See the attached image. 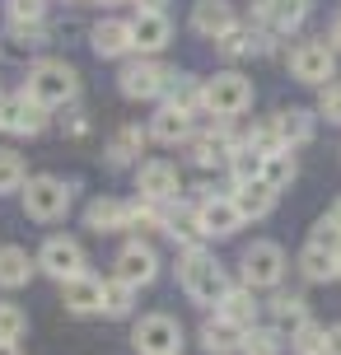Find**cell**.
<instances>
[{"label": "cell", "mask_w": 341, "mask_h": 355, "mask_svg": "<svg viewBox=\"0 0 341 355\" xmlns=\"http://www.w3.org/2000/svg\"><path fill=\"white\" fill-rule=\"evenodd\" d=\"M178 281H182V290H187V300L206 304V309H220V300L229 295L225 266H220L206 248H187L178 257Z\"/></svg>", "instance_id": "obj_1"}, {"label": "cell", "mask_w": 341, "mask_h": 355, "mask_svg": "<svg viewBox=\"0 0 341 355\" xmlns=\"http://www.w3.org/2000/svg\"><path fill=\"white\" fill-rule=\"evenodd\" d=\"M24 94L42 107H66V103H75V94H80V75H75L71 61L47 56V61H37L33 71H28V89H24Z\"/></svg>", "instance_id": "obj_2"}, {"label": "cell", "mask_w": 341, "mask_h": 355, "mask_svg": "<svg viewBox=\"0 0 341 355\" xmlns=\"http://www.w3.org/2000/svg\"><path fill=\"white\" fill-rule=\"evenodd\" d=\"M201 107L211 112V117H220V122H229V117H243L252 107V80L238 71H220L206 80V98H201Z\"/></svg>", "instance_id": "obj_3"}, {"label": "cell", "mask_w": 341, "mask_h": 355, "mask_svg": "<svg viewBox=\"0 0 341 355\" xmlns=\"http://www.w3.org/2000/svg\"><path fill=\"white\" fill-rule=\"evenodd\" d=\"M19 192H24V215H28V220L52 225V220H61V215L71 211V182H61V178H52V173L28 178Z\"/></svg>", "instance_id": "obj_4"}, {"label": "cell", "mask_w": 341, "mask_h": 355, "mask_svg": "<svg viewBox=\"0 0 341 355\" xmlns=\"http://www.w3.org/2000/svg\"><path fill=\"white\" fill-rule=\"evenodd\" d=\"M290 75H295L299 85H318L323 89L327 80H337V47H332L327 37H308V42H299V47L290 52Z\"/></svg>", "instance_id": "obj_5"}, {"label": "cell", "mask_w": 341, "mask_h": 355, "mask_svg": "<svg viewBox=\"0 0 341 355\" xmlns=\"http://www.w3.org/2000/svg\"><path fill=\"white\" fill-rule=\"evenodd\" d=\"M131 346L141 355H178L182 351V322L168 313H145L131 327Z\"/></svg>", "instance_id": "obj_6"}, {"label": "cell", "mask_w": 341, "mask_h": 355, "mask_svg": "<svg viewBox=\"0 0 341 355\" xmlns=\"http://www.w3.org/2000/svg\"><path fill=\"white\" fill-rule=\"evenodd\" d=\"M178 80V71L173 66H159V61H126L122 75H117V85H122L126 98H164L168 94V85Z\"/></svg>", "instance_id": "obj_7"}, {"label": "cell", "mask_w": 341, "mask_h": 355, "mask_svg": "<svg viewBox=\"0 0 341 355\" xmlns=\"http://www.w3.org/2000/svg\"><path fill=\"white\" fill-rule=\"evenodd\" d=\"M238 266H243V285H252V290H276L281 276H286V252L262 239V243H248L243 248Z\"/></svg>", "instance_id": "obj_8"}, {"label": "cell", "mask_w": 341, "mask_h": 355, "mask_svg": "<svg viewBox=\"0 0 341 355\" xmlns=\"http://www.w3.org/2000/svg\"><path fill=\"white\" fill-rule=\"evenodd\" d=\"M308 10H313V0H257L252 5V19H257V28L267 37H286V33H299L304 28Z\"/></svg>", "instance_id": "obj_9"}, {"label": "cell", "mask_w": 341, "mask_h": 355, "mask_svg": "<svg viewBox=\"0 0 341 355\" xmlns=\"http://www.w3.org/2000/svg\"><path fill=\"white\" fill-rule=\"evenodd\" d=\"M47 126V107L33 103L28 94H5L0 98V131L5 136H42Z\"/></svg>", "instance_id": "obj_10"}, {"label": "cell", "mask_w": 341, "mask_h": 355, "mask_svg": "<svg viewBox=\"0 0 341 355\" xmlns=\"http://www.w3.org/2000/svg\"><path fill=\"white\" fill-rule=\"evenodd\" d=\"M37 271H47L56 281H71V276L85 271V248L75 239H66V234H52L42 243V252H37Z\"/></svg>", "instance_id": "obj_11"}, {"label": "cell", "mask_w": 341, "mask_h": 355, "mask_svg": "<svg viewBox=\"0 0 341 355\" xmlns=\"http://www.w3.org/2000/svg\"><path fill=\"white\" fill-rule=\"evenodd\" d=\"M136 192L145 196V201H173V196L182 192V178H178V168L168 159H145L141 168H136Z\"/></svg>", "instance_id": "obj_12"}, {"label": "cell", "mask_w": 341, "mask_h": 355, "mask_svg": "<svg viewBox=\"0 0 341 355\" xmlns=\"http://www.w3.org/2000/svg\"><path fill=\"white\" fill-rule=\"evenodd\" d=\"M192 159H197V168H229V155H234V136H229V122H216L211 131H201V136H192Z\"/></svg>", "instance_id": "obj_13"}, {"label": "cell", "mask_w": 341, "mask_h": 355, "mask_svg": "<svg viewBox=\"0 0 341 355\" xmlns=\"http://www.w3.org/2000/svg\"><path fill=\"white\" fill-rule=\"evenodd\" d=\"M168 37H173V24L164 10H141V15L131 19V47L141 56H155L168 47Z\"/></svg>", "instance_id": "obj_14"}, {"label": "cell", "mask_w": 341, "mask_h": 355, "mask_svg": "<svg viewBox=\"0 0 341 355\" xmlns=\"http://www.w3.org/2000/svg\"><path fill=\"white\" fill-rule=\"evenodd\" d=\"M197 220H201V234H206V239H229V234H238V225H243L234 196H206V201H197Z\"/></svg>", "instance_id": "obj_15"}, {"label": "cell", "mask_w": 341, "mask_h": 355, "mask_svg": "<svg viewBox=\"0 0 341 355\" xmlns=\"http://www.w3.org/2000/svg\"><path fill=\"white\" fill-rule=\"evenodd\" d=\"M117 276H122L126 285H136V290L150 285L155 276H159V252L150 248V243H141V239L126 243V248L117 252Z\"/></svg>", "instance_id": "obj_16"}, {"label": "cell", "mask_w": 341, "mask_h": 355, "mask_svg": "<svg viewBox=\"0 0 341 355\" xmlns=\"http://www.w3.org/2000/svg\"><path fill=\"white\" fill-rule=\"evenodd\" d=\"M61 300H66V309L80 313V318L103 313V281L89 276V271H80V276H71V281H61Z\"/></svg>", "instance_id": "obj_17"}, {"label": "cell", "mask_w": 341, "mask_h": 355, "mask_svg": "<svg viewBox=\"0 0 341 355\" xmlns=\"http://www.w3.org/2000/svg\"><path fill=\"white\" fill-rule=\"evenodd\" d=\"M234 24H238V10L229 0H197V10H192V33L211 37V42H220Z\"/></svg>", "instance_id": "obj_18"}, {"label": "cell", "mask_w": 341, "mask_h": 355, "mask_svg": "<svg viewBox=\"0 0 341 355\" xmlns=\"http://www.w3.org/2000/svg\"><path fill=\"white\" fill-rule=\"evenodd\" d=\"M234 206L243 220H267L271 206H276V187H267L262 178H243V182H234Z\"/></svg>", "instance_id": "obj_19"}, {"label": "cell", "mask_w": 341, "mask_h": 355, "mask_svg": "<svg viewBox=\"0 0 341 355\" xmlns=\"http://www.w3.org/2000/svg\"><path fill=\"white\" fill-rule=\"evenodd\" d=\"M89 42H94V52L103 56V61H117V56L136 52V47H131V19H98Z\"/></svg>", "instance_id": "obj_20"}, {"label": "cell", "mask_w": 341, "mask_h": 355, "mask_svg": "<svg viewBox=\"0 0 341 355\" xmlns=\"http://www.w3.org/2000/svg\"><path fill=\"white\" fill-rule=\"evenodd\" d=\"M150 141H159V145H187L192 141V112H178L173 103H164L155 117H150Z\"/></svg>", "instance_id": "obj_21"}, {"label": "cell", "mask_w": 341, "mask_h": 355, "mask_svg": "<svg viewBox=\"0 0 341 355\" xmlns=\"http://www.w3.org/2000/svg\"><path fill=\"white\" fill-rule=\"evenodd\" d=\"M201 346H206L211 355H234V351H243V327L216 313V318L201 322Z\"/></svg>", "instance_id": "obj_22"}, {"label": "cell", "mask_w": 341, "mask_h": 355, "mask_svg": "<svg viewBox=\"0 0 341 355\" xmlns=\"http://www.w3.org/2000/svg\"><path fill=\"white\" fill-rule=\"evenodd\" d=\"M126 220H131V206L117 201V196H98L89 211H85V225L94 234H117V230H126Z\"/></svg>", "instance_id": "obj_23"}, {"label": "cell", "mask_w": 341, "mask_h": 355, "mask_svg": "<svg viewBox=\"0 0 341 355\" xmlns=\"http://www.w3.org/2000/svg\"><path fill=\"white\" fill-rule=\"evenodd\" d=\"M271 122H276V141L286 145V150L313 141V112H304V107H286V112H276Z\"/></svg>", "instance_id": "obj_24"}, {"label": "cell", "mask_w": 341, "mask_h": 355, "mask_svg": "<svg viewBox=\"0 0 341 355\" xmlns=\"http://www.w3.org/2000/svg\"><path fill=\"white\" fill-rule=\"evenodd\" d=\"M220 52L229 56V61H243V56H257V52H267V33L262 28H252V24H234L229 33L216 42Z\"/></svg>", "instance_id": "obj_25"}, {"label": "cell", "mask_w": 341, "mask_h": 355, "mask_svg": "<svg viewBox=\"0 0 341 355\" xmlns=\"http://www.w3.org/2000/svg\"><path fill=\"white\" fill-rule=\"evenodd\" d=\"M220 318L238 322L243 332H248V327H257V300H252V285H238V290L229 285V295L220 300Z\"/></svg>", "instance_id": "obj_26"}, {"label": "cell", "mask_w": 341, "mask_h": 355, "mask_svg": "<svg viewBox=\"0 0 341 355\" xmlns=\"http://www.w3.org/2000/svg\"><path fill=\"white\" fill-rule=\"evenodd\" d=\"M28 276H33V257L15 243H5L0 248V290H19V285H28Z\"/></svg>", "instance_id": "obj_27"}, {"label": "cell", "mask_w": 341, "mask_h": 355, "mask_svg": "<svg viewBox=\"0 0 341 355\" xmlns=\"http://www.w3.org/2000/svg\"><path fill=\"white\" fill-rule=\"evenodd\" d=\"M145 141H150V131H141V126H122L117 136L108 141V159L122 168V164H136L145 155Z\"/></svg>", "instance_id": "obj_28"}, {"label": "cell", "mask_w": 341, "mask_h": 355, "mask_svg": "<svg viewBox=\"0 0 341 355\" xmlns=\"http://www.w3.org/2000/svg\"><path fill=\"white\" fill-rule=\"evenodd\" d=\"M164 234H168L173 243L182 239L187 248H197L201 239H206V234H201V220H197V206H178L173 215H164Z\"/></svg>", "instance_id": "obj_29"}, {"label": "cell", "mask_w": 341, "mask_h": 355, "mask_svg": "<svg viewBox=\"0 0 341 355\" xmlns=\"http://www.w3.org/2000/svg\"><path fill=\"white\" fill-rule=\"evenodd\" d=\"M299 271H304V281H332L337 276V252L308 239V248L299 252Z\"/></svg>", "instance_id": "obj_30"}, {"label": "cell", "mask_w": 341, "mask_h": 355, "mask_svg": "<svg viewBox=\"0 0 341 355\" xmlns=\"http://www.w3.org/2000/svg\"><path fill=\"white\" fill-rule=\"evenodd\" d=\"M164 98L178 107V112H197L201 98H206V80H197V75H178V80L168 85V94H164Z\"/></svg>", "instance_id": "obj_31"}, {"label": "cell", "mask_w": 341, "mask_h": 355, "mask_svg": "<svg viewBox=\"0 0 341 355\" xmlns=\"http://www.w3.org/2000/svg\"><path fill=\"white\" fill-rule=\"evenodd\" d=\"M262 182H267V187H276V192L295 182V155H290L286 145H281V150H271L267 159H262Z\"/></svg>", "instance_id": "obj_32"}, {"label": "cell", "mask_w": 341, "mask_h": 355, "mask_svg": "<svg viewBox=\"0 0 341 355\" xmlns=\"http://www.w3.org/2000/svg\"><path fill=\"white\" fill-rule=\"evenodd\" d=\"M131 304H136V285H126L122 276L117 281H103V313L108 318H126Z\"/></svg>", "instance_id": "obj_33"}, {"label": "cell", "mask_w": 341, "mask_h": 355, "mask_svg": "<svg viewBox=\"0 0 341 355\" xmlns=\"http://www.w3.org/2000/svg\"><path fill=\"white\" fill-rule=\"evenodd\" d=\"M262 150H252L248 141H238L234 145V155H229V173H234V182H243V178H262Z\"/></svg>", "instance_id": "obj_34"}, {"label": "cell", "mask_w": 341, "mask_h": 355, "mask_svg": "<svg viewBox=\"0 0 341 355\" xmlns=\"http://www.w3.org/2000/svg\"><path fill=\"white\" fill-rule=\"evenodd\" d=\"M28 182V168H24V155L19 150H0V196L19 192Z\"/></svg>", "instance_id": "obj_35"}, {"label": "cell", "mask_w": 341, "mask_h": 355, "mask_svg": "<svg viewBox=\"0 0 341 355\" xmlns=\"http://www.w3.org/2000/svg\"><path fill=\"white\" fill-rule=\"evenodd\" d=\"M267 309H271V318H276V322H290V327L308 322V304H304V295H276Z\"/></svg>", "instance_id": "obj_36"}, {"label": "cell", "mask_w": 341, "mask_h": 355, "mask_svg": "<svg viewBox=\"0 0 341 355\" xmlns=\"http://www.w3.org/2000/svg\"><path fill=\"white\" fill-rule=\"evenodd\" d=\"M290 346H295V355H327V327H318V322H299Z\"/></svg>", "instance_id": "obj_37"}, {"label": "cell", "mask_w": 341, "mask_h": 355, "mask_svg": "<svg viewBox=\"0 0 341 355\" xmlns=\"http://www.w3.org/2000/svg\"><path fill=\"white\" fill-rule=\"evenodd\" d=\"M281 351H286L281 332H271V327H248L243 332V355H281Z\"/></svg>", "instance_id": "obj_38"}, {"label": "cell", "mask_w": 341, "mask_h": 355, "mask_svg": "<svg viewBox=\"0 0 341 355\" xmlns=\"http://www.w3.org/2000/svg\"><path fill=\"white\" fill-rule=\"evenodd\" d=\"M28 332V313L15 300H0V341H19Z\"/></svg>", "instance_id": "obj_39"}, {"label": "cell", "mask_w": 341, "mask_h": 355, "mask_svg": "<svg viewBox=\"0 0 341 355\" xmlns=\"http://www.w3.org/2000/svg\"><path fill=\"white\" fill-rule=\"evenodd\" d=\"M131 230H141V234H164V215H159V201H136L131 206V220H126Z\"/></svg>", "instance_id": "obj_40"}, {"label": "cell", "mask_w": 341, "mask_h": 355, "mask_svg": "<svg viewBox=\"0 0 341 355\" xmlns=\"http://www.w3.org/2000/svg\"><path fill=\"white\" fill-rule=\"evenodd\" d=\"M318 117L341 126V80H327V85L318 89Z\"/></svg>", "instance_id": "obj_41"}, {"label": "cell", "mask_w": 341, "mask_h": 355, "mask_svg": "<svg viewBox=\"0 0 341 355\" xmlns=\"http://www.w3.org/2000/svg\"><path fill=\"white\" fill-rule=\"evenodd\" d=\"M10 42L24 47V52L42 47V19H37V24H19V19H10Z\"/></svg>", "instance_id": "obj_42"}, {"label": "cell", "mask_w": 341, "mask_h": 355, "mask_svg": "<svg viewBox=\"0 0 341 355\" xmlns=\"http://www.w3.org/2000/svg\"><path fill=\"white\" fill-rule=\"evenodd\" d=\"M313 243H323V248H332V252H337V257H341V225H337V220H332V215L313 225Z\"/></svg>", "instance_id": "obj_43"}, {"label": "cell", "mask_w": 341, "mask_h": 355, "mask_svg": "<svg viewBox=\"0 0 341 355\" xmlns=\"http://www.w3.org/2000/svg\"><path fill=\"white\" fill-rule=\"evenodd\" d=\"M10 5V19H19V24H37L42 19V0H5Z\"/></svg>", "instance_id": "obj_44"}, {"label": "cell", "mask_w": 341, "mask_h": 355, "mask_svg": "<svg viewBox=\"0 0 341 355\" xmlns=\"http://www.w3.org/2000/svg\"><path fill=\"white\" fill-rule=\"evenodd\" d=\"M61 131H66V136H85V131H89V117H85V112H71V117L61 122Z\"/></svg>", "instance_id": "obj_45"}, {"label": "cell", "mask_w": 341, "mask_h": 355, "mask_svg": "<svg viewBox=\"0 0 341 355\" xmlns=\"http://www.w3.org/2000/svg\"><path fill=\"white\" fill-rule=\"evenodd\" d=\"M327 355H341V322L327 327Z\"/></svg>", "instance_id": "obj_46"}, {"label": "cell", "mask_w": 341, "mask_h": 355, "mask_svg": "<svg viewBox=\"0 0 341 355\" xmlns=\"http://www.w3.org/2000/svg\"><path fill=\"white\" fill-rule=\"evenodd\" d=\"M327 42H332V47H337V52H341V15L332 19V28H327Z\"/></svg>", "instance_id": "obj_47"}, {"label": "cell", "mask_w": 341, "mask_h": 355, "mask_svg": "<svg viewBox=\"0 0 341 355\" xmlns=\"http://www.w3.org/2000/svg\"><path fill=\"white\" fill-rule=\"evenodd\" d=\"M141 10H168V0H136Z\"/></svg>", "instance_id": "obj_48"}, {"label": "cell", "mask_w": 341, "mask_h": 355, "mask_svg": "<svg viewBox=\"0 0 341 355\" xmlns=\"http://www.w3.org/2000/svg\"><path fill=\"white\" fill-rule=\"evenodd\" d=\"M0 355H19V341H0Z\"/></svg>", "instance_id": "obj_49"}, {"label": "cell", "mask_w": 341, "mask_h": 355, "mask_svg": "<svg viewBox=\"0 0 341 355\" xmlns=\"http://www.w3.org/2000/svg\"><path fill=\"white\" fill-rule=\"evenodd\" d=\"M332 220H337V225H341V201H337V206H332Z\"/></svg>", "instance_id": "obj_50"}, {"label": "cell", "mask_w": 341, "mask_h": 355, "mask_svg": "<svg viewBox=\"0 0 341 355\" xmlns=\"http://www.w3.org/2000/svg\"><path fill=\"white\" fill-rule=\"evenodd\" d=\"M98 5H122V0H98Z\"/></svg>", "instance_id": "obj_51"}, {"label": "cell", "mask_w": 341, "mask_h": 355, "mask_svg": "<svg viewBox=\"0 0 341 355\" xmlns=\"http://www.w3.org/2000/svg\"><path fill=\"white\" fill-rule=\"evenodd\" d=\"M337 276H341V257H337Z\"/></svg>", "instance_id": "obj_52"}]
</instances>
